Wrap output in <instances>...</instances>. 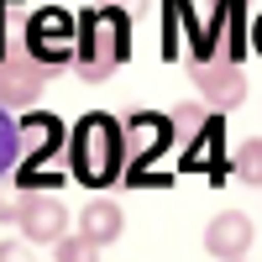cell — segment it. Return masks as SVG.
<instances>
[{
    "instance_id": "cell-13",
    "label": "cell",
    "mask_w": 262,
    "mask_h": 262,
    "mask_svg": "<svg viewBox=\"0 0 262 262\" xmlns=\"http://www.w3.org/2000/svg\"><path fill=\"white\" fill-rule=\"evenodd\" d=\"M252 37H257V53H262V16H257V32H252Z\"/></svg>"
},
{
    "instance_id": "cell-6",
    "label": "cell",
    "mask_w": 262,
    "mask_h": 262,
    "mask_svg": "<svg viewBox=\"0 0 262 262\" xmlns=\"http://www.w3.org/2000/svg\"><path fill=\"white\" fill-rule=\"evenodd\" d=\"M79 231L90 236L95 247H111L116 236L126 231V215H121L116 200H90V205H84V215H79Z\"/></svg>"
},
{
    "instance_id": "cell-5",
    "label": "cell",
    "mask_w": 262,
    "mask_h": 262,
    "mask_svg": "<svg viewBox=\"0 0 262 262\" xmlns=\"http://www.w3.org/2000/svg\"><path fill=\"white\" fill-rule=\"evenodd\" d=\"M69 42H74V21L63 16V11H42V16H32V53L48 63V69L69 58Z\"/></svg>"
},
{
    "instance_id": "cell-9",
    "label": "cell",
    "mask_w": 262,
    "mask_h": 262,
    "mask_svg": "<svg viewBox=\"0 0 262 262\" xmlns=\"http://www.w3.org/2000/svg\"><path fill=\"white\" fill-rule=\"evenodd\" d=\"M21 163V126L6 116V105H0V179Z\"/></svg>"
},
{
    "instance_id": "cell-4",
    "label": "cell",
    "mask_w": 262,
    "mask_h": 262,
    "mask_svg": "<svg viewBox=\"0 0 262 262\" xmlns=\"http://www.w3.org/2000/svg\"><path fill=\"white\" fill-rule=\"evenodd\" d=\"M252 215H242V210H221L215 221L205 226V252L210 257H221V262H236V257H247L252 252Z\"/></svg>"
},
{
    "instance_id": "cell-11",
    "label": "cell",
    "mask_w": 262,
    "mask_h": 262,
    "mask_svg": "<svg viewBox=\"0 0 262 262\" xmlns=\"http://www.w3.org/2000/svg\"><path fill=\"white\" fill-rule=\"evenodd\" d=\"M16 210H21V194L0 189V221H11V226H16Z\"/></svg>"
},
{
    "instance_id": "cell-12",
    "label": "cell",
    "mask_w": 262,
    "mask_h": 262,
    "mask_svg": "<svg viewBox=\"0 0 262 262\" xmlns=\"http://www.w3.org/2000/svg\"><path fill=\"white\" fill-rule=\"evenodd\" d=\"M32 242H0V262H16V257H27Z\"/></svg>"
},
{
    "instance_id": "cell-7",
    "label": "cell",
    "mask_w": 262,
    "mask_h": 262,
    "mask_svg": "<svg viewBox=\"0 0 262 262\" xmlns=\"http://www.w3.org/2000/svg\"><path fill=\"white\" fill-rule=\"evenodd\" d=\"M42 74L48 69H16V63H0V105H21L42 90Z\"/></svg>"
},
{
    "instance_id": "cell-2",
    "label": "cell",
    "mask_w": 262,
    "mask_h": 262,
    "mask_svg": "<svg viewBox=\"0 0 262 262\" xmlns=\"http://www.w3.org/2000/svg\"><path fill=\"white\" fill-rule=\"evenodd\" d=\"M84 37L90 42H84V53H79V69H84V79H105L126 58V21L116 11H95L84 21Z\"/></svg>"
},
{
    "instance_id": "cell-14",
    "label": "cell",
    "mask_w": 262,
    "mask_h": 262,
    "mask_svg": "<svg viewBox=\"0 0 262 262\" xmlns=\"http://www.w3.org/2000/svg\"><path fill=\"white\" fill-rule=\"evenodd\" d=\"M105 6H137V0H105Z\"/></svg>"
},
{
    "instance_id": "cell-8",
    "label": "cell",
    "mask_w": 262,
    "mask_h": 262,
    "mask_svg": "<svg viewBox=\"0 0 262 262\" xmlns=\"http://www.w3.org/2000/svg\"><path fill=\"white\" fill-rule=\"evenodd\" d=\"M236 179H242V184H257L262 189V137H252V142H242V147H236Z\"/></svg>"
},
{
    "instance_id": "cell-3",
    "label": "cell",
    "mask_w": 262,
    "mask_h": 262,
    "mask_svg": "<svg viewBox=\"0 0 262 262\" xmlns=\"http://www.w3.org/2000/svg\"><path fill=\"white\" fill-rule=\"evenodd\" d=\"M16 226L32 247H53L63 231H69V210H63L58 194H42V189H21V210H16Z\"/></svg>"
},
{
    "instance_id": "cell-1",
    "label": "cell",
    "mask_w": 262,
    "mask_h": 262,
    "mask_svg": "<svg viewBox=\"0 0 262 262\" xmlns=\"http://www.w3.org/2000/svg\"><path fill=\"white\" fill-rule=\"evenodd\" d=\"M121 163H126V137H121V121L105 116V111H90L74 137H69V168L79 184L90 189H105L121 179Z\"/></svg>"
},
{
    "instance_id": "cell-10",
    "label": "cell",
    "mask_w": 262,
    "mask_h": 262,
    "mask_svg": "<svg viewBox=\"0 0 262 262\" xmlns=\"http://www.w3.org/2000/svg\"><path fill=\"white\" fill-rule=\"evenodd\" d=\"M95 252H100V247H95V242H90V236H84V231H74V236L63 231L58 242H53V257H58V262H90Z\"/></svg>"
}]
</instances>
